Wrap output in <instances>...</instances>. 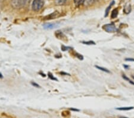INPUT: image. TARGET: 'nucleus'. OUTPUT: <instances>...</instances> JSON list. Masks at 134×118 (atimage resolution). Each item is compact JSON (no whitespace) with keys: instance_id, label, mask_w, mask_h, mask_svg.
Wrapping results in <instances>:
<instances>
[{"instance_id":"20e7f679","label":"nucleus","mask_w":134,"mask_h":118,"mask_svg":"<svg viewBox=\"0 0 134 118\" xmlns=\"http://www.w3.org/2000/svg\"><path fill=\"white\" fill-rule=\"evenodd\" d=\"M57 24L56 23H46L43 25L44 28L45 29H51L53 28H55L57 26Z\"/></svg>"},{"instance_id":"dca6fc26","label":"nucleus","mask_w":134,"mask_h":118,"mask_svg":"<svg viewBox=\"0 0 134 118\" xmlns=\"http://www.w3.org/2000/svg\"><path fill=\"white\" fill-rule=\"evenodd\" d=\"M32 85H33L34 86H35V87H40V86H39V85H38L37 83H35V82H32Z\"/></svg>"},{"instance_id":"423d86ee","label":"nucleus","mask_w":134,"mask_h":118,"mask_svg":"<svg viewBox=\"0 0 134 118\" xmlns=\"http://www.w3.org/2000/svg\"><path fill=\"white\" fill-rule=\"evenodd\" d=\"M118 8H116V9H114L111 13V18L112 19L116 18V17L118 16Z\"/></svg>"},{"instance_id":"ddd939ff","label":"nucleus","mask_w":134,"mask_h":118,"mask_svg":"<svg viewBox=\"0 0 134 118\" xmlns=\"http://www.w3.org/2000/svg\"><path fill=\"white\" fill-rule=\"evenodd\" d=\"M94 1L95 0H85V2H86V3L88 4V5H90V4L94 3Z\"/></svg>"},{"instance_id":"9d476101","label":"nucleus","mask_w":134,"mask_h":118,"mask_svg":"<svg viewBox=\"0 0 134 118\" xmlns=\"http://www.w3.org/2000/svg\"><path fill=\"white\" fill-rule=\"evenodd\" d=\"M122 77L125 79V80H126L127 81H128V82H129V83H131L132 85H134V82H132V81H131L130 79H129L128 78H127V77H126V76H125V75H123Z\"/></svg>"},{"instance_id":"4468645a","label":"nucleus","mask_w":134,"mask_h":118,"mask_svg":"<svg viewBox=\"0 0 134 118\" xmlns=\"http://www.w3.org/2000/svg\"><path fill=\"white\" fill-rule=\"evenodd\" d=\"M48 76L49 78H50L51 79H53V80H56V79L55 78H54V76H52V75L51 74H49V73L48 74Z\"/></svg>"},{"instance_id":"9b49d317","label":"nucleus","mask_w":134,"mask_h":118,"mask_svg":"<svg viewBox=\"0 0 134 118\" xmlns=\"http://www.w3.org/2000/svg\"><path fill=\"white\" fill-rule=\"evenodd\" d=\"M113 3H114V1H113L111 3V5H110L109 7L107 8V9L106 10V12H105V16H107V15H108V13H109V10H110V8H111V7L112 5H113Z\"/></svg>"},{"instance_id":"39448f33","label":"nucleus","mask_w":134,"mask_h":118,"mask_svg":"<svg viewBox=\"0 0 134 118\" xmlns=\"http://www.w3.org/2000/svg\"><path fill=\"white\" fill-rule=\"evenodd\" d=\"M85 3V0H74V3L76 6H79Z\"/></svg>"},{"instance_id":"0eeeda50","label":"nucleus","mask_w":134,"mask_h":118,"mask_svg":"<svg viewBox=\"0 0 134 118\" xmlns=\"http://www.w3.org/2000/svg\"><path fill=\"white\" fill-rule=\"evenodd\" d=\"M67 0H55V4L58 5H62L66 3Z\"/></svg>"},{"instance_id":"f257e3e1","label":"nucleus","mask_w":134,"mask_h":118,"mask_svg":"<svg viewBox=\"0 0 134 118\" xmlns=\"http://www.w3.org/2000/svg\"><path fill=\"white\" fill-rule=\"evenodd\" d=\"M44 0H34L32 5V9L35 12H38L44 6Z\"/></svg>"},{"instance_id":"f03ea898","label":"nucleus","mask_w":134,"mask_h":118,"mask_svg":"<svg viewBox=\"0 0 134 118\" xmlns=\"http://www.w3.org/2000/svg\"><path fill=\"white\" fill-rule=\"evenodd\" d=\"M27 0H12V5L14 8H20L25 5Z\"/></svg>"},{"instance_id":"1a4fd4ad","label":"nucleus","mask_w":134,"mask_h":118,"mask_svg":"<svg viewBox=\"0 0 134 118\" xmlns=\"http://www.w3.org/2000/svg\"><path fill=\"white\" fill-rule=\"evenodd\" d=\"M96 67L97 69H100V70H102V71L105 72H107V73H110V71H109V70H107V69L103 68H102V67H99V66H96Z\"/></svg>"},{"instance_id":"6e6552de","label":"nucleus","mask_w":134,"mask_h":118,"mask_svg":"<svg viewBox=\"0 0 134 118\" xmlns=\"http://www.w3.org/2000/svg\"><path fill=\"white\" fill-rule=\"evenodd\" d=\"M133 109V107H120V108H117V110H129Z\"/></svg>"},{"instance_id":"7ed1b4c3","label":"nucleus","mask_w":134,"mask_h":118,"mask_svg":"<svg viewBox=\"0 0 134 118\" xmlns=\"http://www.w3.org/2000/svg\"><path fill=\"white\" fill-rule=\"evenodd\" d=\"M104 29L105 31H107V32H114L116 31L115 25L113 24V23H111V24L105 25L104 26Z\"/></svg>"},{"instance_id":"f3484780","label":"nucleus","mask_w":134,"mask_h":118,"mask_svg":"<svg viewBox=\"0 0 134 118\" xmlns=\"http://www.w3.org/2000/svg\"><path fill=\"white\" fill-rule=\"evenodd\" d=\"M124 67L125 68H128V66H126V65H124Z\"/></svg>"},{"instance_id":"2eb2a0df","label":"nucleus","mask_w":134,"mask_h":118,"mask_svg":"<svg viewBox=\"0 0 134 118\" xmlns=\"http://www.w3.org/2000/svg\"><path fill=\"white\" fill-rule=\"evenodd\" d=\"M126 61H134L133 59H129V58H127V59H125Z\"/></svg>"},{"instance_id":"f8f14e48","label":"nucleus","mask_w":134,"mask_h":118,"mask_svg":"<svg viewBox=\"0 0 134 118\" xmlns=\"http://www.w3.org/2000/svg\"><path fill=\"white\" fill-rule=\"evenodd\" d=\"M83 43L86 45H95V42L92 41H90L88 42H83Z\"/></svg>"}]
</instances>
